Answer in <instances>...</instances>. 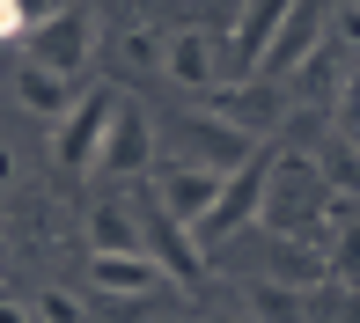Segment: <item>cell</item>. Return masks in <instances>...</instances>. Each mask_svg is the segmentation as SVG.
I'll return each mask as SVG.
<instances>
[{"label": "cell", "mask_w": 360, "mask_h": 323, "mask_svg": "<svg viewBox=\"0 0 360 323\" xmlns=\"http://www.w3.org/2000/svg\"><path fill=\"white\" fill-rule=\"evenodd\" d=\"M323 176H316V154L294 147V154H272V176H265V199H257V220H265L280 242H309V228L323 220Z\"/></svg>", "instance_id": "cell-1"}, {"label": "cell", "mask_w": 360, "mask_h": 323, "mask_svg": "<svg viewBox=\"0 0 360 323\" xmlns=\"http://www.w3.org/2000/svg\"><path fill=\"white\" fill-rule=\"evenodd\" d=\"M323 37H331V0H294L287 22L272 29L265 59H257V74H243V81H272V88H287V74H302L309 59L323 52Z\"/></svg>", "instance_id": "cell-2"}, {"label": "cell", "mask_w": 360, "mask_h": 323, "mask_svg": "<svg viewBox=\"0 0 360 323\" xmlns=\"http://www.w3.org/2000/svg\"><path fill=\"white\" fill-rule=\"evenodd\" d=\"M155 162H162V140H155L147 103L118 95V103H110V133H103V162H96V169L118 176V184H133V176H155Z\"/></svg>", "instance_id": "cell-3"}, {"label": "cell", "mask_w": 360, "mask_h": 323, "mask_svg": "<svg viewBox=\"0 0 360 323\" xmlns=\"http://www.w3.org/2000/svg\"><path fill=\"white\" fill-rule=\"evenodd\" d=\"M221 184H228V176H221V169H206V162H155V191H147V199H155L162 213L176 220V228L199 235V220L214 213Z\"/></svg>", "instance_id": "cell-4"}, {"label": "cell", "mask_w": 360, "mask_h": 323, "mask_svg": "<svg viewBox=\"0 0 360 323\" xmlns=\"http://www.w3.org/2000/svg\"><path fill=\"white\" fill-rule=\"evenodd\" d=\"M110 103H118V95L110 88H89L81 95V103L67 110V118L52 125V154H59V169H74V176H89L96 162H103V133H110Z\"/></svg>", "instance_id": "cell-5"}, {"label": "cell", "mask_w": 360, "mask_h": 323, "mask_svg": "<svg viewBox=\"0 0 360 323\" xmlns=\"http://www.w3.org/2000/svg\"><path fill=\"white\" fill-rule=\"evenodd\" d=\"M89 59H96V15L89 8H59L52 22L30 37V67H52V74H67V81L89 74Z\"/></svg>", "instance_id": "cell-6"}, {"label": "cell", "mask_w": 360, "mask_h": 323, "mask_svg": "<svg viewBox=\"0 0 360 323\" xmlns=\"http://www.w3.org/2000/svg\"><path fill=\"white\" fill-rule=\"evenodd\" d=\"M265 176H272V147H257V154L243 162V169L228 176V184H221L214 213L199 220V250H206V242H228L236 228H250V220H257V199H265Z\"/></svg>", "instance_id": "cell-7"}, {"label": "cell", "mask_w": 360, "mask_h": 323, "mask_svg": "<svg viewBox=\"0 0 360 323\" xmlns=\"http://www.w3.org/2000/svg\"><path fill=\"white\" fill-rule=\"evenodd\" d=\"M133 206H140V242H147V257H155L169 279L199 286V279H206V250H199V235H191V228H176V220L162 213L155 199H133Z\"/></svg>", "instance_id": "cell-8"}, {"label": "cell", "mask_w": 360, "mask_h": 323, "mask_svg": "<svg viewBox=\"0 0 360 323\" xmlns=\"http://www.w3.org/2000/svg\"><path fill=\"white\" fill-rule=\"evenodd\" d=\"M184 140H191L184 162H206V169H221V176H236L243 162L265 147V140H250L243 125H228L221 110H191V118H184Z\"/></svg>", "instance_id": "cell-9"}, {"label": "cell", "mask_w": 360, "mask_h": 323, "mask_svg": "<svg viewBox=\"0 0 360 323\" xmlns=\"http://www.w3.org/2000/svg\"><path fill=\"white\" fill-rule=\"evenodd\" d=\"M214 110L228 125H243L250 140H272L287 125V88H272V81H236V88H214Z\"/></svg>", "instance_id": "cell-10"}, {"label": "cell", "mask_w": 360, "mask_h": 323, "mask_svg": "<svg viewBox=\"0 0 360 323\" xmlns=\"http://www.w3.org/2000/svg\"><path fill=\"white\" fill-rule=\"evenodd\" d=\"M162 74H169L184 95H214V88H221V52H214V37H206V29H169Z\"/></svg>", "instance_id": "cell-11"}, {"label": "cell", "mask_w": 360, "mask_h": 323, "mask_svg": "<svg viewBox=\"0 0 360 323\" xmlns=\"http://www.w3.org/2000/svg\"><path fill=\"white\" fill-rule=\"evenodd\" d=\"M89 286L110 294V301H155L169 286V272L155 257H89Z\"/></svg>", "instance_id": "cell-12"}, {"label": "cell", "mask_w": 360, "mask_h": 323, "mask_svg": "<svg viewBox=\"0 0 360 323\" xmlns=\"http://www.w3.org/2000/svg\"><path fill=\"white\" fill-rule=\"evenodd\" d=\"M89 257H147L133 199H96L89 206Z\"/></svg>", "instance_id": "cell-13"}, {"label": "cell", "mask_w": 360, "mask_h": 323, "mask_svg": "<svg viewBox=\"0 0 360 323\" xmlns=\"http://www.w3.org/2000/svg\"><path fill=\"white\" fill-rule=\"evenodd\" d=\"M81 95H89V88H81V81H67V74H52V67H30V59L15 67V103H22L30 118H44V125H59Z\"/></svg>", "instance_id": "cell-14"}, {"label": "cell", "mask_w": 360, "mask_h": 323, "mask_svg": "<svg viewBox=\"0 0 360 323\" xmlns=\"http://www.w3.org/2000/svg\"><path fill=\"white\" fill-rule=\"evenodd\" d=\"M287 8H294V0H250V8H243V22L228 29V59H236V74H257V59H265L272 29L287 22Z\"/></svg>", "instance_id": "cell-15"}, {"label": "cell", "mask_w": 360, "mask_h": 323, "mask_svg": "<svg viewBox=\"0 0 360 323\" xmlns=\"http://www.w3.org/2000/svg\"><path fill=\"white\" fill-rule=\"evenodd\" d=\"M257 279H272V286H294V294H316L323 279H331V257L316 250V242H280V250L265 257V272Z\"/></svg>", "instance_id": "cell-16"}, {"label": "cell", "mask_w": 360, "mask_h": 323, "mask_svg": "<svg viewBox=\"0 0 360 323\" xmlns=\"http://www.w3.org/2000/svg\"><path fill=\"white\" fill-rule=\"evenodd\" d=\"M309 154H316V176H323L331 199H360V147H353L346 133L323 140V147H309Z\"/></svg>", "instance_id": "cell-17"}, {"label": "cell", "mask_w": 360, "mask_h": 323, "mask_svg": "<svg viewBox=\"0 0 360 323\" xmlns=\"http://www.w3.org/2000/svg\"><path fill=\"white\" fill-rule=\"evenodd\" d=\"M243 309H250V323H302L309 316V294L272 286V279H250V286H243Z\"/></svg>", "instance_id": "cell-18"}, {"label": "cell", "mask_w": 360, "mask_h": 323, "mask_svg": "<svg viewBox=\"0 0 360 323\" xmlns=\"http://www.w3.org/2000/svg\"><path fill=\"white\" fill-rule=\"evenodd\" d=\"M30 316H37V323H89V316H81V294H67V286L37 294V301H30Z\"/></svg>", "instance_id": "cell-19"}, {"label": "cell", "mask_w": 360, "mask_h": 323, "mask_svg": "<svg viewBox=\"0 0 360 323\" xmlns=\"http://www.w3.org/2000/svg\"><path fill=\"white\" fill-rule=\"evenodd\" d=\"M323 257H331L338 279H353V286H360V220H346V228H338V242H331Z\"/></svg>", "instance_id": "cell-20"}, {"label": "cell", "mask_w": 360, "mask_h": 323, "mask_svg": "<svg viewBox=\"0 0 360 323\" xmlns=\"http://www.w3.org/2000/svg\"><path fill=\"white\" fill-rule=\"evenodd\" d=\"M125 52H133V67H162V52H169V37H162L155 22H133V29H125Z\"/></svg>", "instance_id": "cell-21"}, {"label": "cell", "mask_w": 360, "mask_h": 323, "mask_svg": "<svg viewBox=\"0 0 360 323\" xmlns=\"http://www.w3.org/2000/svg\"><path fill=\"white\" fill-rule=\"evenodd\" d=\"M331 118L346 125V133H360V74H346V81H338V103H331Z\"/></svg>", "instance_id": "cell-22"}, {"label": "cell", "mask_w": 360, "mask_h": 323, "mask_svg": "<svg viewBox=\"0 0 360 323\" xmlns=\"http://www.w3.org/2000/svg\"><path fill=\"white\" fill-rule=\"evenodd\" d=\"M331 37L360 44V0H338V8H331Z\"/></svg>", "instance_id": "cell-23"}, {"label": "cell", "mask_w": 360, "mask_h": 323, "mask_svg": "<svg viewBox=\"0 0 360 323\" xmlns=\"http://www.w3.org/2000/svg\"><path fill=\"white\" fill-rule=\"evenodd\" d=\"M15 8H22V22H37V29H44V22L59 15V0H15Z\"/></svg>", "instance_id": "cell-24"}, {"label": "cell", "mask_w": 360, "mask_h": 323, "mask_svg": "<svg viewBox=\"0 0 360 323\" xmlns=\"http://www.w3.org/2000/svg\"><path fill=\"white\" fill-rule=\"evenodd\" d=\"M15 176H22V162H15V147H8V140H0V191H8Z\"/></svg>", "instance_id": "cell-25"}, {"label": "cell", "mask_w": 360, "mask_h": 323, "mask_svg": "<svg viewBox=\"0 0 360 323\" xmlns=\"http://www.w3.org/2000/svg\"><path fill=\"white\" fill-rule=\"evenodd\" d=\"M15 29H22V8H15V0H0V37H15Z\"/></svg>", "instance_id": "cell-26"}, {"label": "cell", "mask_w": 360, "mask_h": 323, "mask_svg": "<svg viewBox=\"0 0 360 323\" xmlns=\"http://www.w3.org/2000/svg\"><path fill=\"white\" fill-rule=\"evenodd\" d=\"M0 323H37V316H30V301H0Z\"/></svg>", "instance_id": "cell-27"}, {"label": "cell", "mask_w": 360, "mask_h": 323, "mask_svg": "<svg viewBox=\"0 0 360 323\" xmlns=\"http://www.w3.org/2000/svg\"><path fill=\"white\" fill-rule=\"evenodd\" d=\"M199 323H250V316H199Z\"/></svg>", "instance_id": "cell-28"}, {"label": "cell", "mask_w": 360, "mask_h": 323, "mask_svg": "<svg viewBox=\"0 0 360 323\" xmlns=\"http://www.w3.org/2000/svg\"><path fill=\"white\" fill-rule=\"evenodd\" d=\"M162 323H199V316H162Z\"/></svg>", "instance_id": "cell-29"}, {"label": "cell", "mask_w": 360, "mask_h": 323, "mask_svg": "<svg viewBox=\"0 0 360 323\" xmlns=\"http://www.w3.org/2000/svg\"><path fill=\"white\" fill-rule=\"evenodd\" d=\"M346 140H353V147H360V133H346Z\"/></svg>", "instance_id": "cell-30"}]
</instances>
